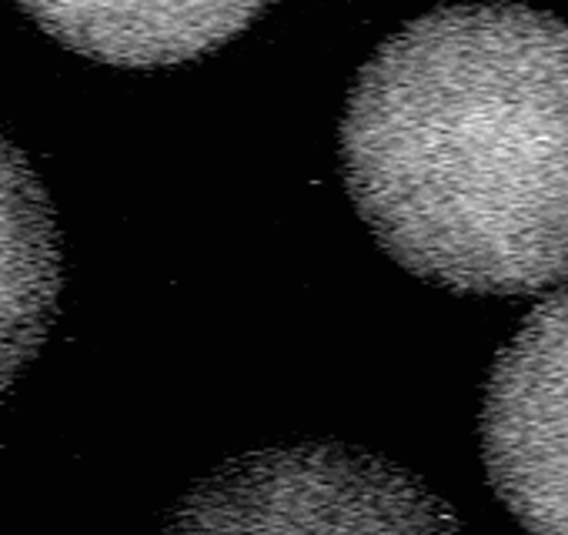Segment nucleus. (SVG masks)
I'll list each match as a JSON object with an SVG mask.
<instances>
[{"label":"nucleus","instance_id":"nucleus-1","mask_svg":"<svg viewBox=\"0 0 568 535\" xmlns=\"http://www.w3.org/2000/svg\"><path fill=\"white\" fill-rule=\"evenodd\" d=\"M348 194L412 275L468 295L568 279V24L462 4L402 28L358 74Z\"/></svg>","mask_w":568,"mask_h":535},{"label":"nucleus","instance_id":"nucleus-2","mask_svg":"<svg viewBox=\"0 0 568 535\" xmlns=\"http://www.w3.org/2000/svg\"><path fill=\"white\" fill-rule=\"evenodd\" d=\"M171 525L438 532L462 522L425 485L375 455L292 448L227 465L181 502Z\"/></svg>","mask_w":568,"mask_h":535},{"label":"nucleus","instance_id":"nucleus-3","mask_svg":"<svg viewBox=\"0 0 568 535\" xmlns=\"http://www.w3.org/2000/svg\"><path fill=\"white\" fill-rule=\"evenodd\" d=\"M495 495L535 532H568V289L545 299L495 359L481 405Z\"/></svg>","mask_w":568,"mask_h":535},{"label":"nucleus","instance_id":"nucleus-4","mask_svg":"<svg viewBox=\"0 0 568 535\" xmlns=\"http://www.w3.org/2000/svg\"><path fill=\"white\" fill-rule=\"evenodd\" d=\"M267 0H21L64 48L118 64L161 68L241 34Z\"/></svg>","mask_w":568,"mask_h":535},{"label":"nucleus","instance_id":"nucleus-5","mask_svg":"<svg viewBox=\"0 0 568 535\" xmlns=\"http://www.w3.org/2000/svg\"><path fill=\"white\" fill-rule=\"evenodd\" d=\"M61 299V231L31 161L0 134V392L41 352Z\"/></svg>","mask_w":568,"mask_h":535}]
</instances>
